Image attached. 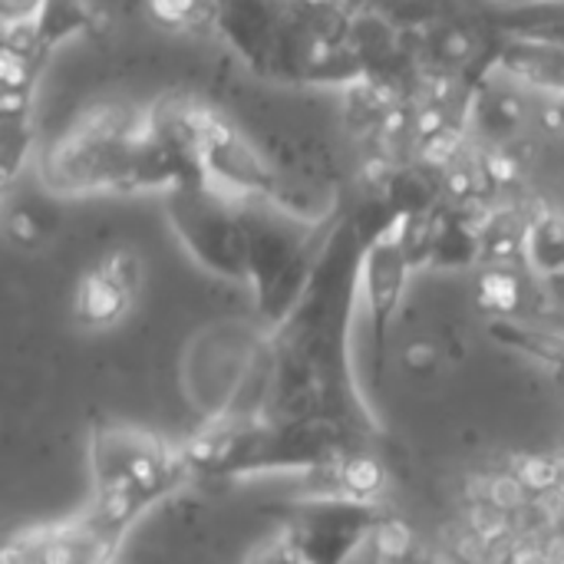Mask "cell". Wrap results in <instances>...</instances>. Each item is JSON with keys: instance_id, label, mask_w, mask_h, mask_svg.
<instances>
[{"instance_id": "7a4b0ae2", "label": "cell", "mask_w": 564, "mask_h": 564, "mask_svg": "<svg viewBox=\"0 0 564 564\" xmlns=\"http://www.w3.org/2000/svg\"><path fill=\"white\" fill-rule=\"evenodd\" d=\"M192 479L185 449H172L155 433L122 426V423H93L89 430V482L93 496L86 512L119 535L165 496Z\"/></svg>"}, {"instance_id": "8fae6325", "label": "cell", "mask_w": 564, "mask_h": 564, "mask_svg": "<svg viewBox=\"0 0 564 564\" xmlns=\"http://www.w3.org/2000/svg\"><path fill=\"white\" fill-rule=\"evenodd\" d=\"M489 73H502L525 89L558 96L564 93V43L496 33Z\"/></svg>"}, {"instance_id": "52a82bcc", "label": "cell", "mask_w": 564, "mask_h": 564, "mask_svg": "<svg viewBox=\"0 0 564 564\" xmlns=\"http://www.w3.org/2000/svg\"><path fill=\"white\" fill-rule=\"evenodd\" d=\"M413 278V264L403 251L397 221L377 231L364 251L360 268V294L370 314V344H373V373L380 377L387 367V337L390 324L400 311V301L406 294V284Z\"/></svg>"}, {"instance_id": "3957f363", "label": "cell", "mask_w": 564, "mask_h": 564, "mask_svg": "<svg viewBox=\"0 0 564 564\" xmlns=\"http://www.w3.org/2000/svg\"><path fill=\"white\" fill-rule=\"evenodd\" d=\"M271 380V330L248 321L202 327L182 350V393L205 423L254 420Z\"/></svg>"}, {"instance_id": "d6986e66", "label": "cell", "mask_w": 564, "mask_h": 564, "mask_svg": "<svg viewBox=\"0 0 564 564\" xmlns=\"http://www.w3.org/2000/svg\"><path fill=\"white\" fill-rule=\"evenodd\" d=\"M155 23L185 33H218V0H145Z\"/></svg>"}, {"instance_id": "5b68a950", "label": "cell", "mask_w": 564, "mask_h": 564, "mask_svg": "<svg viewBox=\"0 0 564 564\" xmlns=\"http://www.w3.org/2000/svg\"><path fill=\"white\" fill-rule=\"evenodd\" d=\"M165 215L198 268L248 284V225L241 202L208 182H195L165 195Z\"/></svg>"}, {"instance_id": "2e32d148", "label": "cell", "mask_w": 564, "mask_h": 564, "mask_svg": "<svg viewBox=\"0 0 564 564\" xmlns=\"http://www.w3.org/2000/svg\"><path fill=\"white\" fill-rule=\"evenodd\" d=\"M529 215H532V208L525 212L516 205H492L482 212V221H479L482 268L486 264H522Z\"/></svg>"}, {"instance_id": "30bf717a", "label": "cell", "mask_w": 564, "mask_h": 564, "mask_svg": "<svg viewBox=\"0 0 564 564\" xmlns=\"http://www.w3.org/2000/svg\"><path fill=\"white\" fill-rule=\"evenodd\" d=\"M142 288V258L132 248H112L79 281L73 294V317L89 327H116Z\"/></svg>"}, {"instance_id": "603a6c76", "label": "cell", "mask_w": 564, "mask_h": 564, "mask_svg": "<svg viewBox=\"0 0 564 564\" xmlns=\"http://www.w3.org/2000/svg\"><path fill=\"white\" fill-rule=\"evenodd\" d=\"M539 122H542V129H549V132H562L564 135V93H558V96H549V99L539 106Z\"/></svg>"}, {"instance_id": "277c9868", "label": "cell", "mask_w": 564, "mask_h": 564, "mask_svg": "<svg viewBox=\"0 0 564 564\" xmlns=\"http://www.w3.org/2000/svg\"><path fill=\"white\" fill-rule=\"evenodd\" d=\"M241 212L248 225V288L254 294L258 324L274 330L301 304L340 212L307 218L274 202H241Z\"/></svg>"}, {"instance_id": "5bb4252c", "label": "cell", "mask_w": 564, "mask_h": 564, "mask_svg": "<svg viewBox=\"0 0 564 564\" xmlns=\"http://www.w3.org/2000/svg\"><path fill=\"white\" fill-rule=\"evenodd\" d=\"M522 264L542 284H564V212L532 208Z\"/></svg>"}, {"instance_id": "ac0fdd59", "label": "cell", "mask_w": 564, "mask_h": 564, "mask_svg": "<svg viewBox=\"0 0 564 564\" xmlns=\"http://www.w3.org/2000/svg\"><path fill=\"white\" fill-rule=\"evenodd\" d=\"M33 149H36L33 116H0V172H3L7 188L26 169V162L33 159Z\"/></svg>"}, {"instance_id": "ffe728a7", "label": "cell", "mask_w": 564, "mask_h": 564, "mask_svg": "<svg viewBox=\"0 0 564 564\" xmlns=\"http://www.w3.org/2000/svg\"><path fill=\"white\" fill-rule=\"evenodd\" d=\"M443 360H446V350H443V344H436V340H410V344L403 347V354H400V364H403L406 373H413V377H430V373H436V370L443 367Z\"/></svg>"}, {"instance_id": "44dd1931", "label": "cell", "mask_w": 564, "mask_h": 564, "mask_svg": "<svg viewBox=\"0 0 564 564\" xmlns=\"http://www.w3.org/2000/svg\"><path fill=\"white\" fill-rule=\"evenodd\" d=\"M248 564H307V558H304L301 545L294 542V535H291V529H288V532L274 535L268 545H261V549L251 555V562Z\"/></svg>"}, {"instance_id": "7c38bea8", "label": "cell", "mask_w": 564, "mask_h": 564, "mask_svg": "<svg viewBox=\"0 0 564 564\" xmlns=\"http://www.w3.org/2000/svg\"><path fill=\"white\" fill-rule=\"evenodd\" d=\"M516 79L502 73H486L473 89L469 126L492 145H509L529 126V99Z\"/></svg>"}, {"instance_id": "9c48e42d", "label": "cell", "mask_w": 564, "mask_h": 564, "mask_svg": "<svg viewBox=\"0 0 564 564\" xmlns=\"http://www.w3.org/2000/svg\"><path fill=\"white\" fill-rule=\"evenodd\" d=\"M380 516L373 502L324 499L311 502L304 516L291 525L294 542L301 545L307 564H350L354 552L377 539Z\"/></svg>"}, {"instance_id": "e0dca14e", "label": "cell", "mask_w": 564, "mask_h": 564, "mask_svg": "<svg viewBox=\"0 0 564 564\" xmlns=\"http://www.w3.org/2000/svg\"><path fill=\"white\" fill-rule=\"evenodd\" d=\"M56 212L50 202H40V198H26V202H17L7 208L3 215V231H7V241L17 245L20 251H40L53 241L56 235Z\"/></svg>"}, {"instance_id": "4fadbf2b", "label": "cell", "mask_w": 564, "mask_h": 564, "mask_svg": "<svg viewBox=\"0 0 564 564\" xmlns=\"http://www.w3.org/2000/svg\"><path fill=\"white\" fill-rule=\"evenodd\" d=\"M109 17L93 0H43L40 17L33 20V43L50 59L63 43L76 36L102 33Z\"/></svg>"}, {"instance_id": "8992f818", "label": "cell", "mask_w": 564, "mask_h": 564, "mask_svg": "<svg viewBox=\"0 0 564 564\" xmlns=\"http://www.w3.org/2000/svg\"><path fill=\"white\" fill-rule=\"evenodd\" d=\"M202 172L208 185L235 202H274L297 212L288 198V182H281L271 162L218 112H208L202 129Z\"/></svg>"}, {"instance_id": "cb8c5ba5", "label": "cell", "mask_w": 564, "mask_h": 564, "mask_svg": "<svg viewBox=\"0 0 564 564\" xmlns=\"http://www.w3.org/2000/svg\"><path fill=\"white\" fill-rule=\"evenodd\" d=\"M496 3H506V7H522V3H542V0H496Z\"/></svg>"}, {"instance_id": "ba28073f", "label": "cell", "mask_w": 564, "mask_h": 564, "mask_svg": "<svg viewBox=\"0 0 564 564\" xmlns=\"http://www.w3.org/2000/svg\"><path fill=\"white\" fill-rule=\"evenodd\" d=\"M122 539L83 509L76 519L13 535L3 549V564H112Z\"/></svg>"}, {"instance_id": "7402d4cb", "label": "cell", "mask_w": 564, "mask_h": 564, "mask_svg": "<svg viewBox=\"0 0 564 564\" xmlns=\"http://www.w3.org/2000/svg\"><path fill=\"white\" fill-rule=\"evenodd\" d=\"M43 10V0H0V23L17 26V23H33Z\"/></svg>"}, {"instance_id": "9a60e30c", "label": "cell", "mask_w": 564, "mask_h": 564, "mask_svg": "<svg viewBox=\"0 0 564 564\" xmlns=\"http://www.w3.org/2000/svg\"><path fill=\"white\" fill-rule=\"evenodd\" d=\"M535 294V278L525 264H486L476 281V301L496 321L519 317Z\"/></svg>"}, {"instance_id": "6da1fadb", "label": "cell", "mask_w": 564, "mask_h": 564, "mask_svg": "<svg viewBox=\"0 0 564 564\" xmlns=\"http://www.w3.org/2000/svg\"><path fill=\"white\" fill-rule=\"evenodd\" d=\"M40 182L53 195L175 192L182 172L149 135V106H96L83 112L43 155Z\"/></svg>"}]
</instances>
